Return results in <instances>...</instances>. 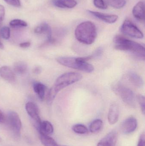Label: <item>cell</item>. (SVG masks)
I'll use <instances>...</instances> for the list:
<instances>
[{"label":"cell","instance_id":"6da1fadb","mask_svg":"<svg viewBox=\"0 0 145 146\" xmlns=\"http://www.w3.org/2000/svg\"><path fill=\"white\" fill-rule=\"evenodd\" d=\"M82 77L80 73L74 72L64 73L59 76L49 91L47 97L48 104H51L52 103L56 95L62 89L81 80Z\"/></svg>","mask_w":145,"mask_h":146},{"label":"cell","instance_id":"7a4b0ae2","mask_svg":"<svg viewBox=\"0 0 145 146\" xmlns=\"http://www.w3.org/2000/svg\"><path fill=\"white\" fill-rule=\"evenodd\" d=\"M114 43L116 49L129 52L138 59L145 60V48L140 44L121 36L114 38Z\"/></svg>","mask_w":145,"mask_h":146},{"label":"cell","instance_id":"3957f363","mask_svg":"<svg viewBox=\"0 0 145 146\" xmlns=\"http://www.w3.org/2000/svg\"><path fill=\"white\" fill-rule=\"evenodd\" d=\"M75 34L78 42L90 45L94 42L97 38V29L94 24L91 21H84L77 27Z\"/></svg>","mask_w":145,"mask_h":146},{"label":"cell","instance_id":"277c9868","mask_svg":"<svg viewBox=\"0 0 145 146\" xmlns=\"http://www.w3.org/2000/svg\"><path fill=\"white\" fill-rule=\"evenodd\" d=\"M60 65L70 68L76 69L86 73H92L94 70L93 66L83 59V57H59L56 59Z\"/></svg>","mask_w":145,"mask_h":146},{"label":"cell","instance_id":"5b68a950","mask_svg":"<svg viewBox=\"0 0 145 146\" xmlns=\"http://www.w3.org/2000/svg\"><path fill=\"white\" fill-rule=\"evenodd\" d=\"M114 90L124 103L131 107H135V96L133 92L129 88L122 84H118L115 86Z\"/></svg>","mask_w":145,"mask_h":146},{"label":"cell","instance_id":"8992f818","mask_svg":"<svg viewBox=\"0 0 145 146\" xmlns=\"http://www.w3.org/2000/svg\"><path fill=\"white\" fill-rule=\"evenodd\" d=\"M7 122L9 128L13 136L18 139L20 138L22 123L18 115L14 111H10L8 115Z\"/></svg>","mask_w":145,"mask_h":146},{"label":"cell","instance_id":"52a82bcc","mask_svg":"<svg viewBox=\"0 0 145 146\" xmlns=\"http://www.w3.org/2000/svg\"><path fill=\"white\" fill-rule=\"evenodd\" d=\"M121 31L124 35L136 38H142L144 35L142 32L131 21L126 19L123 23Z\"/></svg>","mask_w":145,"mask_h":146},{"label":"cell","instance_id":"ba28073f","mask_svg":"<svg viewBox=\"0 0 145 146\" xmlns=\"http://www.w3.org/2000/svg\"><path fill=\"white\" fill-rule=\"evenodd\" d=\"M25 108L29 115L35 121L36 127L37 129L41 122L40 117V110L38 106L33 102H29L26 104Z\"/></svg>","mask_w":145,"mask_h":146},{"label":"cell","instance_id":"9c48e42d","mask_svg":"<svg viewBox=\"0 0 145 146\" xmlns=\"http://www.w3.org/2000/svg\"><path fill=\"white\" fill-rule=\"evenodd\" d=\"M138 121L133 117H130L124 120L121 125L122 132L125 134H129L134 132L137 128Z\"/></svg>","mask_w":145,"mask_h":146},{"label":"cell","instance_id":"30bf717a","mask_svg":"<svg viewBox=\"0 0 145 146\" xmlns=\"http://www.w3.org/2000/svg\"><path fill=\"white\" fill-rule=\"evenodd\" d=\"M117 138V132L115 130H112L98 142L97 146H116Z\"/></svg>","mask_w":145,"mask_h":146},{"label":"cell","instance_id":"8fae6325","mask_svg":"<svg viewBox=\"0 0 145 146\" xmlns=\"http://www.w3.org/2000/svg\"><path fill=\"white\" fill-rule=\"evenodd\" d=\"M35 33L46 35L48 43L54 42L52 36V31L49 25L46 22H43L37 27L34 30Z\"/></svg>","mask_w":145,"mask_h":146},{"label":"cell","instance_id":"7c38bea8","mask_svg":"<svg viewBox=\"0 0 145 146\" xmlns=\"http://www.w3.org/2000/svg\"><path fill=\"white\" fill-rule=\"evenodd\" d=\"M88 12L95 18L109 24L115 23L118 18V16L116 15L108 14L91 10H88Z\"/></svg>","mask_w":145,"mask_h":146},{"label":"cell","instance_id":"4fadbf2b","mask_svg":"<svg viewBox=\"0 0 145 146\" xmlns=\"http://www.w3.org/2000/svg\"><path fill=\"white\" fill-rule=\"evenodd\" d=\"M120 110L118 105L113 103L111 105L108 114V120L110 125L115 124L119 119Z\"/></svg>","mask_w":145,"mask_h":146},{"label":"cell","instance_id":"5bb4252c","mask_svg":"<svg viewBox=\"0 0 145 146\" xmlns=\"http://www.w3.org/2000/svg\"><path fill=\"white\" fill-rule=\"evenodd\" d=\"M144 10V3L142 1L139 2L133 9V15L138 20L144 21L145 19Z\"/></svg>","mask_w":145,"mask_h":146},{"label":"cell","instance_id":"9a60e30c","mask_svg":"<svg viewBox=\"0 0 145 146\" xmlns=\"http://www.w3.org/2000/svg\"><path fill=\"white\" fill-rule=\"evenodd\" d=\"M52 3L55 7L61 8H73L77 4L75 0H52Z\"/></svg>","mask_w":145,"mask_h":146},{"label":"cell","instance_id":"2e32d148","mask_svg":"<svg viewBox=\"0 0 145 146\" xmlns=\"http://www.w3.org/2000/svg\"><path fill=\"white\" fill-rule=\"evenodd\" d=\"M0 75L3 79L9 82H13L15 80V75L12 70L8 66H3L0 69Z\"/></svg>","mask_w":145,"mask_h":146},{"label":"cell","instance_id":"e0dca14e","mask_svg":"<svg viewBox=\"0 0 145 146\" xmlns=\"http://www.w3.org/2000/svg\"><path fill=\"white\" fill-rule=\"evenodd\" d=\"M40 134L49 135L53 133L54 127L53 125L48 121L41 122L37 128Z\"/></svg>","mask_w":145,"mask_h":146},{"label":"cell","instance_id":"ac0fdd59","mask_svg":"<svg viewBox=\"0 0 145 146\" xmlns=\"http://www.w3.org/2000/svg\"><path fill=\"white\" fill-rule=\"evenodd\" d=\"M127 78L137 88H141L144 85V81L137 73L130 72L127 74Z\"/></svg>","mask_w":145,"mask_h":146},{"label":"cell","instance_id":"d6986e66","mask_svg":"<svg viewBox=\"0 0 145 146\" xmlns=\"http://www.w3.org/2000/svg\"><path fill=\"white\" fill-rule=\"evenodd\" d=\"M33 88L39 99L41 100H43L45 97L47 87L41 82H35L33 83Z\"/></svg>","mask_w":145,"mask_h":146},{"label":"cell","instance_id":"ffe728a7","mask_svg":"<svg viewBox=\"0 0 145 146\" xmlns=\"http://www.w3.org/2000/svg\"><path fill=\"white\" fill-rule=\"evenodd\" d=\"M40 134L41 142L44 146H60L52 137L46 135Z\"/></svg>","mask_w":145,"mask_h":146},{"label":"cell","instance_id":"44dd1931","mask_svg":"<svg viewBox=\"0 0 145 146\" xmlns=\"http://www.w3.org/2000/svg\"><path fill=\"white\" fill-rule=\"evenodd\" d=\"M103 122L100 119L94 120L89 127V130L93 133H98L102 129L103 127Z\"/></svg>","mask_w":145,"mask_h":146},{"label":"cell","instance_id":"7402d4cb","mask_svg":"<svg viewBox=\"0 0 145 146\" xmlns=\"http://www.w3.org/2000/svg\"><path fill=\"white\" fill-rule=\"evenodd\" d=\"M14 70L18 74L22 75L26 74L28 70L27 64L24 62H18L14 65Z\"/></svg>","mask_w":145,"mask_h":146},{"label":"cell","instance_id":"603a6c76","mask_svg":"<svg viewBox=\"0 0 145 146\" xmlns=\"http://www.w3.org/2000/svg\"><path fill=\"white\" fill-rule=\"evenodd\" d=\"M72 129L73 132L79 134H85L87 133L88 129L87 128L81 124H76L72 127Z\"/></svg>","mask_w":145,"mask_h":146},{"label":"cell","instance_id":"cb8c5ba5","mask_svg":"<svg viewBox=\"0 0 145 146\" xmlns=\"http://www.w3.org/2000/svg\"><path fill=\"white\" fill-rule=\"evenodd\" d=\"M109 4L114 8L121 9L126 4V0H108Z\"/></svg>","mask_w":145,"mask_h":146},{"label":"cell","instance_id":"d4e9b609","mask_svg":"<svg viewBox=\"0 0 145 146\" xmlns=\"http://www.w3.org/2000/svg\"><path fill=\"white\" fill-rule=\"evenodd\" d=\"M9 25L13 27H26L28 26V24L25 21L19 19H15L11 21Z\"/></svg>","mask_w":145,"mask_h":146},{"label":"cell","instance_id":"484cf974","mask_svg":"<svg viewBox=\"0 0 145 146\" xmlns=\"http://www.w3.org/2000/svg\"><path fill=\"white\" fill-rule=\"evenodd\" d=\"M5 15V8L3 5L0 4V30L1 29V26L3 20H4ZM3 48H4V46L3 44V43L2 42L1 40V37L0 36V49H3Z\"/></svg>","mask_w":145,"mask_h":146},{"label":"cell","instance_id":"4316f807","mask_svg":"<svg viewBox=\"0 0 145 146\" xmlns=\"http://www.w3.org/2000/svg\"><path fill=\"white\" fill-rule=\"evenodd\" d=\"M0 36L3 39L7 40L10 38V29L7 26H4L1 28L0 30Z\"/></svg>","mask_w":145,"mask_h":146},{"label":"cell","instance_id":"83f0119b","mask_svg":"<svg viewBox=\"0 0 145 146\" xmlns=\"http://www.w3.org/2000/svg\"><path fill=\"white\" fill-rule=\"evenodd\" d=\"M103 49L102 48H98L91 56H87V57H83V58L86 61H87L89 60H91L94 57H97L100 56L103 54Z\"/></svg>","mask_w":145,"mask_h":146},{"label":"cell","instance_id":"f1b7e54d","mask_svg":"<svg viewBox=\"0 0 145 146\" xmlns=\"http://www.w3.org/2000/svg\"><path fill=\"white\" fill-rule=\"evenodd\" d=\"M137 100L139 104L141 111L144 115L145 114V98L143 95L141 94H138L137 96Z\"/></svg>","mask_w":145,"mask_h":146},{"label":"cell","instance_id":"f546056e","mask_svg":"<svg viewBox=\"0 0 145 146\" xmlns=\"http://www.w3.org/2000/svg\"><path fill=\"white\" fill-rule=\"evenodd\" d=\"M94 6L100 9H107V6L104 0H93Z\"/></svg>","mask_w":145,"mask_h":146},{"label":"cell","instance_id":"4dcf8cb0","mask_svg":"<svg viewBox=\"0 0 145 146\" xmlns=\"http://www.w3.org/2000/svg\"><path fill=\"white\" fill-rule=\"evenodd\" d=\"M7 3L14 7H20L21 6L20 0H4Z\"/></svg>","mask_w":145,"mask_h":146},{"label":"cell","instance_id":"1f68e13d","mask_svg":"<svg viewBox=\"0 0 145 146\" xmlns=\"http://www.w3.org/2000/svg\"><path fill=\"white\" fill-rule=\"evenodd\" d=\"M145 146V135L144 133H142L140 136L138 142L137 146Z\"/></svg>","mask_w":145,"mask_h":146},{"label":"cell","instance_id":"d6a6232c","mask_svg":"<svg viewBox=\"0 0 145 146\" xmlns=\"http://www.w3.org/2000/svg\"><path fill=\"white\" fill-rule=\"evenodd\" d=\"M31 43L30 42H24L21 43L20 44V47L23 48H29L30 46Z\"/></svg>","mask_w":145,"mask_h":146},{"label":"cell","instance_id":"836d02e7","mask_svg":"<svg viewBox=\"0 0 145 146\" xmlns=\"http://www.w3.org/2000/svg\"><path fill=\"white\" fill-rule=\"evenodd\" d=\"M6 118L2 111L0 110V123H3L6 121Z\"/></svg>","mask_w":145,"mask_h":146},{"label":"cell","instance_id":"e575fe53","mask_svg":"<svg viewBox=\"0 0 145 146\" xmlns=\"http://www.w3.org/2000/svg\"><path fill=\"white\" fill-rule=\"evenodd\" d=\"M33 73H35V74H39V73H41V69L40 67H37L35 68L33 70Z\"/></svg>","mask_w":145,"mask_h":146},{"label":"cell","instance_id":"d590c367","mask_svg":"<svg viewBox=\"0 0 145 146\" xmlns=\"http://www.w3.org/2000/svg\"><path fill=\"white\" fill-rule=\"evenodd\" d=\"M1 141V138H0V141Z\"/></svg>","mask_w":145,"mask_h":146},{"label":"cell","instance_id":"8d00e7d4","mask_svg":"<svg viewBox=\"0 0 145 146\" xmlns=\"http://www.w3.org/2000/svg\"><path fill=\"white\" fill-rule=\"evenodd\" d=\"M60 146H66V145H60Z\"/></svg>","mask_w":145,"mask_h":146}]
</instances>
